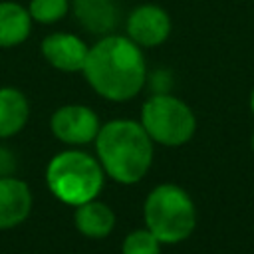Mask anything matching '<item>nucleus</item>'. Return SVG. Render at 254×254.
<instances>
[{
    "mask_svg": "<svg viewBox=\"0 0 254 254\" xmlns=\"http://www.w3.org/2000/svg\"><path fill=\"white\" fill-rule=\"evenodd\" d=\"M81 71L91 89L109 101L133 99L147 79L141 48L117 34H105L89 48Z\"/></svg>",
    "mask_w": 254,
    "mask_h": 254,
    "instance_id": "f257e3e1",
    "label": "nucleus"
},
{
    "mask_svg": "<svg viewBox=\"0 0 254 254\" xmlns=\"http://www.w3.org/2000/svg\"><path fill=\"white\" fill-rule=\"evenodd\" d=\"M95 149L103 171L123 185L141 181L153 161V139L131 119H115L99 127Z\"/></svg>",
    "mask_w": 254,
    "mask_h": 254,
    "instance_id": "f03ea898",
    "label": "nucleus"
},
{
    "mask_svg": "<svg viewBox=\"0 0 254 254\" xmlns=\"http://www.w3.org/2000/svg\"><path fill=\"white\" fill-rule=\"evenodd\" d=\"M50 190L67 204H81L95 198L103 187V167L87 153H58L46 171Z\"/></svg>",
    "mask_w": 254,
    "mask_h": 254,
    "instance_id": "7ed1b4c3",
    "label": "nucleus"
},
{
    "mask_svg": "<svg viewBox=\"0 0 254 254\" xmlns=\"http://www.w3.org/2000/svg\"><path fill=\"white\" fill-rule=\"evenodd\" d=\"M147 228L165 244H177L189 238L196 224V210L190 196L177 185L155 187L145 200Z\"/></svg>",
    "mask_w": 254,
    "mask_h": 254,
    "instance_id": "20e7f679",
    "label": "nucleus"
},
{
    "mask_svg": "<svg viewBox=\"0 0 254 254\" xmlns=\"http://www.w3.org/2000/svg\"><path fill=\"white\" fill-rule=\"evenodd\" d=\"M141 125L153 141L167 147H179L194 135L196 119L190 107L179 97L155 93L143 103Z\"/></svg>",
    "mask_w": 254,
    "mask_h": 254,
    "instance_id": "39448f33",
    "label": "nucleus"
},
{
    "mask_svg": "<svg viewBox=\"0 0 254 254\" xmlns=\"http://www.w3.org/2000/svg\"><path fill=\"white\" fill-rule=\"evenodd\" d=\"M125 30L139 48H155L169 38L171 16L159 4H139L129 12Z\"/></svg>",
    "mask_w": 254,
    "mask_h": 254,
    "instance_id": "423d86ee",
    "label": "nucleus"
},
{
    "mask_svg": "<svg viewBox=\"0 0 254 254\" xmlns=\"http://www.w3.org/2000/svg\"><path fill=\"white\" fill-rule=\"evenodd\" d=\"M99 119L95 111L87 105H64L52 115V131L54 135L69 145H83L97 137Z\"/></svg>",
    "mask_w": 254,
    "mask_h": 254,
    "instance_id": "0eeeda50",
    "label": "nucleus"
},
{
    "mask_svg": "<svg viewBox=\"0 0 254 254\" xmlns=\"http://www.w3.org/2000/svg\"><path fill=\"white\" fill-rule=\"evenodd\" d=\"M40 52L52 67L65 73H73L83 69L89 48L79 36L71 32H54L42 40Z\"/></svg>",
    "mask_w": 254,
    "mask_h": 254,
    "instance_id": "6e6552de",
    "label": "nucleus"
},
{
    "mask_svg": "<svg viewBox=\"0 0 254 254\" xmlns=\"http://www.w3.org/2000/svg\"><path fill=\"white\" fill-rule=\"evenodd\" d=\"M32 210L28 185L14 177H0V230L18 226Z\"/></svg>",
    "mask_w": 254,
    "mask_h": 254,
    "instance_id": "1a4fd4ad",
    "label": "nucleus"
},
{
    "mask_svg": "<svg viewBox=\"0 0 254 254\" xmlns=\"http://www.w3.org/2000/svg\"><path fill=\"white\" fill-rule=\"evenodd\" d=\"M71 12L83 30L95 36L109 34L119 20V6L115 0H71Z\"/></svg>",
    "mask_w": 254,
    "mask_h": 254,
    "instance_id": "9d476101",
    "label": "nucleus"
},
{
    "mask_svg": "<svg viewBox=\"0 0 254 254\" xmlns=\"http://www.w3.org/2000/svg\"><path fill=\"white\" fill-rule=\"evenodd\" d=\"M32 22L26 6L12 0H0V48L24 44L32 32Z\"/></svg>",
    "mask_w": 254,
    "mask_h": 254,
    "instance_id": "9b49d317",
    "label": "nucleus"
},
{
    "mask_svg": "<svg viewBox=\"0 0 254 254\" xmlns=\"http://www.w3.org/2000/svg\"><path fill=\"white\" fill-rule=\"evenodd\" d=\"M73 220H75V228L87 238H105L115 226L113 210L105 202L95 198L77 204Z\"/></svg>",
    "mask_w": 254,
    "mask_h": 254,
    "instance_id": "f8f14e48",
    "label": "nucleus"
},
{
    "mask_svg": "<svg viewBox=\"0 0 254 254\" xmlns=\"http://www.w3.org/2000/svg\"><path fill=\"white\" fill-rule=\"evenodd\" d=\"M30 117V103L16 87H0V139L24 129Z\"/></svg>",
    "mask_w": 254,
    "mask_h": 254,
    "instance_id": "ddd939ff",
    "label": "nucleus"
},
{
    "mask_svg": "<svg viewBox=\"0 0 254 254\" xmlns=\"http://www.w3.org/2000/svg\"><path fill=\"white\" fill-rule=\"evenodd\" d=\"M28 12L38 24H56L71 10V0H30Z\"/></svg>",
    "mask_w": 254,
    "mask_h": 254,
    "instance_id": "4468645a",
    "label": "nucleus"
},
{
    "mask_svg": "<svg viewBox=\"0 0 254 254\" xmlns=\"http://www.w3.org/2000/svg\"><path fill=\"white\" fill-rule=\"evenodd\" d=\"M121 254H161V242L149 228L133 230L123 240Z\"/></svg>",
    "mask_w": 254,
    "mask_h": 254,
    "instance_id": "2eb2a0df",
    "label": "nucleus"
},
{
    "mask_svg": "<svg viewBox=\"0 0 254 254\" xmlns=\"http://www.w3.org/2000/svg\"><path fill=\"white\" fill-rule=\"evenodd\" d=\"M250 107H252V113H254V89H252V95H250Z\"/></svg>",
    "mask_w": 254,
    "mask_h": 254,
    "instance_id": "dca6fc26",
    "label": "nucleus"
},
{
    "mask_svg": "<svg viewBox=\"0 0 254 254\" xmlns=\"http://www.w3.org/2000/svg\"><path fill=\"white\" fill-rule=\"evenodd\" d=\"M252 149H254V133H252Z\"/></svg>",
    "mask_w": 254,
    "mask_h": 254,
    "instance_id": "f3484780",
    "label": "nucleus"
}]
</instances>
